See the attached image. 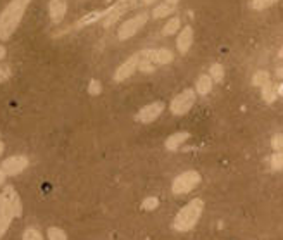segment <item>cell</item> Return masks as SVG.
I'll return each mask as SVG.
<instances>
[{
  "mask_svg": "<svg viewBox=\"0 0 283 240\" xmlns=\"http://www.w3.org/2000/svg\"><path fill=\"white\" fill-rule=\"evenodd\" d=\"M23 214V204L17 192L11 185L6 187L0 194V238L6 235L14 218Z\"/></svg>",
  "mask_w": 283,
  "mask_h": 240,
  "instance_id": "cell-1",
  "label": "cell"
},
{
  "mask_svg": "<svg viewBox=\"0 0 283 240\" xmlns=\"http://www.w3.org/2000/svg\"><path fill=\"white\" fill-rule=\"evenodd\" d=\"M28 6L23 0H12L9 6L0 14V40L6 42L12 36V33L21 25V19L25 16Z\"/></svg>",
  "mask_w": 283,
  "mask_h": 240,
  "instance_id": "cell-2",
  "label": "cell"
},
{
  "mask_svg": "<svg viewBox=\"0 0 283 240\" xmlns=\"http://www.w3.org/2000/svg\"><path fill=\"white\" fill-rule=\"evenodd\" d=\"M202 211H204V200L202 199H194L190 200L188 204L183 206L178 214L175 216V221H173V227L178 232H188L197 225V221L202 216Z\"/></svg>",
  "mask_w": 283,
  "mask_h": 240,
  "instance_id": "cell-3",
  "label": "cell"
},
{
  "mask_svg": "<svg viewBox=\"0 0 283 240\" xmlns=\"http://www.w3.org/2000/svg\"><path fill=\"white\" fill-rule=\"evenodd\" d=\"M200 183V175L197 171H185L178 175L173 181V194L175 195H183L188 194Z\"/></svg>",
  "mask_w": 283,
  "mask_h": 240,
  "instance_id": "cell-4",
  "label": "cell"
},
{
  "mask_svg": "<svg viewBox=\"0 0 283 240\" xmlns=\"http://www.w3.org/2000/svg\"><path fill=\"white\" fill-rule=\"evenodd\" d=\"M194 104H195V90L186 88L171 100L169 109L175 116H183V114H186L194 107Z\"/></svg>",
  "mask_w": 283,
  "mask_h": 240,
  "instance_id": "cell-5",
  "label": "cell"
},
{
  "mask_svg": "<svg viewBox=\"0 0 283 240\" xmlns=\"http://www.w3.org/2000/svg\"><path fill=\"white\" fill-rule=\"evenodd\" d=\"M147 21H148V14L147 12H142V14H138V16H135V17L126 19V21H124L121 25V28H119L118 38H119V40H128V38L135 36L137 33L147 25Z\"/></svg>",
  "mask_w": 283,
  "mask_h": 240,
  "instance_id": "cell-6",
  "label": "cell"
},
{
  "mask_svg": "<svg viewBox=\"0 0 283 240\" xmlns=\"http://www.w3.org/2000/svg\"><path fill=\"white\" fill-rule=\"evenodd\" d=\"M137 4H138V0H119V2H116L114 6L109 7V14L104 17V26L111 28L124 12L129 11L131 7H135Z\"/></svg>",
  "mask_w": 283,
  "mask_h": 240,
  "instance_id": "cell-7",
  "label": "cell"
},
{
  "mask_svg": "<svg viewBox=\"0 0 283 240\" xmlns=\"http://www.w3.org/2000/svg\"><path fill=\"white\" fill-rule=\"evenodd\" d=\"M138 57H140L142 61H147L150 62V64H169V62H173V59H175V56H173L171 50L167 49H147V50H142L140 54H138Z\"/></svg>",
  "mask_w": 283,
  "mask_h": 240,
  "instance_id": "cell-8",
  "label": "cell"
},
{
  "mask_svg": "<svg viewBox=\"0 0 283 240\" xmlns=\"http://www.w3.org/2000/svg\"><path fill=\"white\" fill-rule=\"evenodd\" d=\"M28 164H30V161H28L26 156H11L2 162V168H0V170L9 176H16L19 173L25 171Z\"/></svg>",
  "mask_w": 283,
  "mask_h": 240,
  "instance_id": "cell-9",
  "label": "cell"
},
{
  "mask_svg": "<svg viewBox=\"0 0 283 240\" xmlns=\"http://www.w3.org/2000/svg\"><path fill=\"white\" fill-rule=\"evenodd\" d=\"M164 107H166L164 102H159V100H157V102H152V104H147L145 107H142L140 113L137 114V119L140 123H145V124L152 123L161 116L162 111H164Z\"/></svg>",
  "mask_w": 283,
  "mask_h": 240,
  "instance_id": "cell-10",
  "label": "cell"
},
{
  "mask_svg": "<svg viewBox=\"0 0 283 240\" xmlns=\"http://www.w3.org/2000/svg\"><path fill=\"white\" fill-rule=\"evenodd\" d=\"M138 54H133L131 57H129L128 61H124L121 66L116 69V73H114V81H124L126 78H129L135 71L138 69Z\"/></svg>",
  "mask_w": 283,
  "mask_h": 240,
  "instance_id": "cell-11",
  "label": "cell"
},
{
  "mask_svg": "<svg viewBox=\"0 0 283 240\" xmlns=\"http://www.w3.org/2000/svg\"><path fill=\"white\" fill-rule=\"evenodd\" d=\"M192 43H194V30H192V26H185L176 38V47H178L180 54H186L190 50Z\"/></svg>",
  "mask_w": 283,
  "mask_h": 240,
  "instance_id": "cell-12",
  "label": "cell"
},
{
  "mask_svg": "<svg viewBox=\"0 0 283 240\" xmlns=\"http://www.w3.org/2000/svg\"><path fill=\"white\" fill-rule=\"evenodd\" d=\"M68 12V2L66 0H50L49 4V14L52 23H61Z\"/></svg>",
  "mask_w": 283,
  "mask_h": 240,
  "instance_id": "cell-13",
  "label": "cell"
},
{
  "mask_svg": "<svg viewBox=\"0 0 283 240\" xmlns=\"http://www.w3.org/2000/svg\"><path fill=\"white\" fill-rule=\"evenodd\" d=\"M190 138V133L186 132H178V133H173V135H169L166 138V149L167 151H176V149L181 147V143H185L186 140Z\"/></svg>",
  "mask_w": 283,
  "mask_h": 240,
  "instance_id": "cell-14",
  "label": "cell"
},
{
  "mask_svg": "<svg viewBox=\"0 0 283 240\" xmlns=\"http://www.w3.org/2000/svg\"><path fill=\"white\" fill-rule=\"evenodd\" d=\"M107 14H109V7L104 9V11H93V12L85 14V16L81 17L78 23H76V28H83V26L93 25V23H97L99 19H104L105 16H107Z\"/></svg>",
  "mask_w": 283,
  "mask_h": 240,
  "instance_id": "cell-15",
  "label": "cell"
},
{
  "mask_svg": "<svg viewBox=\"0 0 283 240\" xmlns=\"http://www.w3.org/2000/svg\"><path fill=\"white\" fill-rule=\"evenodd\" d=\"M211 88H213V80H211V76L209 75H200L197 83H195V90H197V94L207 95L211 92Z\"/></svg>",
  "mask_w": 283,
  "mask_h": 240,
  "instance_id": "cell-16",
  "label": "cell"
},
{
  "mask_svg": "<svg viewBox=\"0 0 283 240\" xmlns=\"http://www.w3.org/2000/svg\"><path fill=\"white\" fill-rule=\"evenodd\" d=\"M180 26H181L180 17H171V19H167V23L164 25V28H162V35H164V36L175 35V33L180 31Z\"/></svg>",
  "mask_w": 283,
  "mask_h": 240,
  "instance_id": "cell-17",
  "label": "cell"
},
{
  "mask_svg": "<svg viewBox=\"0 0 283 240\" xmlns=\"http://www.w3.org/2000/svg\"><path fill=\"white\" fill-rule=\"evenodd\" d=\"M175 6H167V4H161V6H156L154 11H152V17L154 19H161V17H167L169 14L175 12Z\"/></svg>",
  "mask_w": 283,
  "mask_h": 240,
  "instance_id": "cell-18",
  "label": "cell"
},
{
  "mask_svg": "<svg viewBox=\"0 0 283 240\" xmlns=\"http://www.w3.org/2000/svg\"><path fill=\"white\" fill-rule=\"evenodd\" d=\"M209 76H211V80H213V81L219 83V81H223V78H224V68L221 64H218V62H216V64L211 66Z\"/></svg>",
  "mask_w": 283,
  "mask_h": 240,
  "instance_id": "cell-19",
  "label": "cell"
},
{
  "mask_svg": "<svg viewBox=\"0 0 283 240\" xmlns=\"http://www.w3.org/2000/svg\"><path fill=\"white\" fill-rule=\"evenodd\" d=\"M261 94H262V99L266 100L268 104H271V102H275V99H276V88L273 86L271 83H268V85H265L261 88Z\"/></svg>",
  "mask_w": 283,
  "mask_h": 240,
  "instance_id": "cell-20",
  "label": "cell"
},
{
  "mask_svg": "<svg viewBox=\"0 0 283 240\" xmlns=\"http://www.w3.org/2000/svg\"><path fill=\"white\" fill-rule=\"evenodd\" d=\"M270 83V73L268 71H257L256 75H254V78H252V85H256V86H265Z\"/></svg>",
  "mask_w": 283,
  "mask_h": 240,
  "instance_id": "cell-21",
  "label": "cell"
},
{
  "mask_svg": "<svg viewBox=\"0 0 283 240\" xmlns=\"http://www.w3.org/2000/svg\"><path fill=\"white\" fill-rule=\"evenodd\" d=\"M47 237H49V240H68V235H66L64 230L57 227H50L49 232H47Z\"/></svg>",
  "mask_w": 283,
  "mask_h": 240,
  "instance_id": "cell-22",
  "label": "cell"
},
{
  "mask_svg": "<svg viewBox=\"0 0 283 240\" xmlns=\"http://www.w3.org/2000/svg\"><path fill=\"white\" fill-rule=\"evenodd\" d=\"M271 168L275 171H281L283 170V149L281 151H276L271 157Z\"/></svg>",
  "mask_w": 283,
  "mask_h": 240,
  "instance_id": "cell-23",
  "label": "cell"
},
{
  "mask_svg": "<svg viewBox=\"0 0 283 240\" xmlns=\"http://www.w3.org/2000/svg\"><path fill=\"white\" fill-rule=\"evenodd\" d=\"M276 2H278V0H252L251 6H252V9H257V11H261V9L271 7L273 4H276Z\"/></svg>",
  "mask_w": 283,
  "mask_h": 240,
  "instance_id": "cell-24",
  "label": "cell"
},
{
  "mask_svg": "<svg viewBox=\"0 0 283 240\" xmlns=\"http://www.w3.org/2000/svg\"><path fill=\"white\" fill-rule=\"evenodd\" d=\"M23 240H43L40 232L35 228H28L25 233H23Z\"/></svg>",
  "mask_w": 283,
  "mask_h": 240,
  "instance_id": "cell-25",
  "label": "cell"
},
{
  "mask_svg": "<svg viewBox=\"0 0 283 240\" xmlns=\"http://www.w3.org/2000/svg\"><path fill=\"white\" fill-rule=\"evenodd\" d=\"M157 206H159V199L157 197H147L145 200H143L142 208L145 211H154V209H157Z\"/></svg>",
  "mask_w": 283,
  "mask_h": 240,
  "instance_id": "cell-26",
  "label": "cell"
},
{
  "mask_svg": "<svg viewBox=\"0 0 283 240\" xmlns=\"http://www.w3.org/2000/svg\"><path fill=\"white\" fill-rule=\"evenodd\" d=\"M100 92H102V85H100L99 80H92L88 85V94L90 95H99Z\"/></svg>",
  "mask_w": 283,
  "mask_h": 240,
  "instance_id": "cell-27",
  "label": "cell"
},
{
  "mask_svg": "<svg viewBox=\"0 0 283 240\" xmlns=\"http://www.w3.org/2000/svg\"><path fill=\"white\" fill-rule=\"evenodd\" d=\"M271 147L275 149V151H281V149H283V135H281V133H275V135H273Z\"/></svg>",
  "mask_w": 283,
  "mask_h": 240,
  "instance_id": "cell-28",
  "label": "cell"
},
{
  "mask_svg": "<svg viewBox=\"0 0 283 240\" xmlns=\"http://www.w3.org/2000/svg\"><path fill=\"white\" fill-rule=\"evenodd\" d=\"M11 78V68L7 64H0V83Z\"/></svg>",
  "mask_w": 283,
  "mask_h": 240,
  "instance_id": "cell-29",
  "label": "cell"
},
{
  "mask_svg": "<svg viewBox=\"0 0 283 240\" xmlns=\"http://www.w3.org/2000/svg\"><path fill=\"white\" fill-rule=\"evenodd\" d=\"M6 54H7L6 47H2V45H0V61H2V59H4V57H6Z\"/></svg>",
  "mask_w": 283,
  "mask_h": 240,
  "instance_id": "cell-30",
  "label": "cell"
},
{
  "mask_svg": "<svg viewBox=\"0 0 283 240\" xmlns=\"http://www.w3.org/2000/svg\"><path fill=\"white\" fill-rule=\"evenodd\" d=\"M6 176H7L6 173H4L2 170H0V187H2V185H4V181H6Z\"/></svg>",
  "mask_w": 283,
  "mask_h": 240,
  "instance_id": "cell-31",
  "label": "cell"
},
{
  "mask_svg": "<svg viewBox=\"0 0 283 240\" xmlns=\"http://www.w3.org/2000/svg\"><path fill=\"white\" fill-rule=\"evenodd\" d=\"M178 2H180V0H166L167 6H175V7H176V4H178Z\"/></svg>",
  "mask_w": 283,
  "mask_h": 240,
  "instance_id": "cell-32",
  "label": "cell"
},
{
  "mask_svg": "<svg viewBox=\"0 0 283 240\" xmlns=\"http://www.w3.org/2000/svg\"><path fill=\"white\" fill-rule=\"evenodd\" d=\"M157 0H142V4H145V6H152V4H156Z\"/></svg>",
  "mask_w": 283,
  "mask_h": 240,
  "instance_id": "cell-33",
  "label": "cell"
},
{
  "mask_svg": "<svg viewBox=\"0 0 283 240\" xmlns=\"http://www.w3.org/2000/svg\"><path fill=\"white\" fill-rule=\"evenodd\" d=\"M276 94H280V95H283V85H280V86H276Z\"/></svg>",
  "mask_w": 283,
  "mask_h": 240,
  "instance_id": "cell-34",
  "label": "cell"
},
{
  "mask_svg": "<svg viewBox=\"0 0 283 240\" xmlns=\"http://www.w3.org/2000/svg\"><path fill=\"white\" fill-rule=\"evenodd\" d=\"M4 149H6V147H4V142H2V140H0V156H2V154H4Z\"/></svg>",
  "mask_w": 283,
  "mask_h": 240,
  "instance_id": "cell-35",
  "label": "cell"
},
{
  "mask_svg": "<svg viewBox=\"0 0 283 240\" xmlns=\"http://www.w3.org/2000/svg\"><path fill=\"white\" fill-rule=\"evenodd\" d=\"M23 2H25L26 6H30V2H31V0H23Z\"/></svg>",
  "mask_w": 283,
  "mask_h": 240,
  "instance_id": "cell-36",
  "label": "cell"
},
{
  "mask_svg": "<svg viewBox=\"0 0 283 240\" xmlns=\"http://www.w3.org/2000/svg\"><path fill=\"white\" fill-rule=\"evenodd\" d=\"M278 75H280L281 78H283V69H280V71H278Z\"/></svg>",
  "mask_w": 283,
  "mask_h": 240,
  "instance_id": "cell-37",
  "label": "cell"
},
{
  "mask_svg": "<svg viewBox=\"0 0 283 240\" xmlns=\"http://www.w3.org/2000/svg\"><path fill=\"white\" fill-rule=\"evenodd\" d=\"M278 56H280V57H283V47H281V50H280V54H278Z\"/></svg>",
  "mask_w": 283,
  "mask_h": 240,
  "instance_id": "cell-38",
  "label": "cell"
}]
</instances>
